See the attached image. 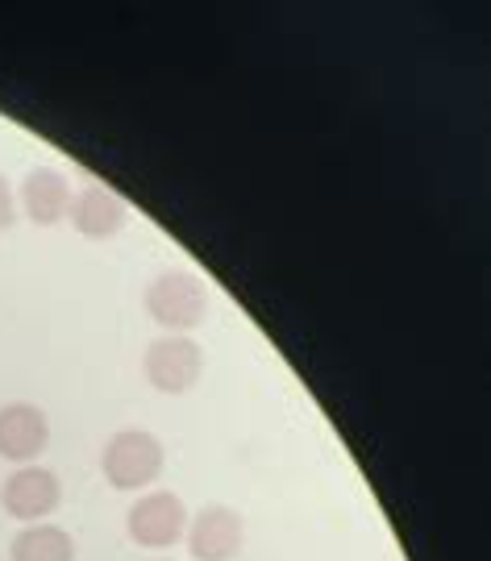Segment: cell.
Here are the masks:
<instances>
[{
	"instance_id": "2",
	"label": "cell",
	"mask_w": 491,
	"mask_h": 561,
	"mask_svg": "<svg viewBox=\"0 0 491 561\" xmlns=\"http://www.w3.org/2000/svg\"><path fill=\"white\" fill-rule=\"evenodd\" d=\"M163 442L146 428H122L113 433L101 454V470L113 491H146L163 474Z\"/></svg>"
},
{
	"instance_id": "3",
	"label": "cell",
	"mask_w": 491,
	"mask_h": 561,
	"mask_svg": "<svg viewBox=\"0 0 491 561\" xmlns=\"http://www.w3.org/2000/svg\"><path fill=\"white\" fill-rule=\"evenodd\" d=\"M142 375L150 379L155 391L163 396H184L192 391L201 375H205V350L192 337H159L146 345L142 354Z\"/></svg>"
},
{
	"instance_id": "8",
	"label": "cell",
	"mask_w": 491,
	"mask_h": 561,
	"mask_svg": "<svg viewBox=\"0 0 491 561\" xmlns=\"http://www.w3.org/2000/svg\"><path fill=\"white\" fill-rule=\"evenodd\" d=\"M67 221L76 225L83 238H92V241L117 238V233L125 229V221H129V204H125L117 192L101 187V183H88L83 192L71 196Z\"/></svg>"
},
{
	"instance_id": "6",
	"label": "cell",
	"mask_w": 491,
	"mask_h": 561,
	"mask_svg": "<svg viewBox=\"0 0 491 561\" xmlns=\"http://www.w3.org/2000/svg\"><path fill=\"white\" fill-rule=\"evenodd\" d=\"M187 553L196 561H233L246 545V524L233 507L213 503L205 512L187 516Z\"/></svg>"
},
{
	"instance_id": "9",
	"label": "cell",
	"mask_w": 491,
	"mask_h": 561,
	"mask_svg": "<svg viewBox=\"0 0 491 561\" xmlns=\"http://www.w3.org/2000/svg\"><path fill=\"white\" fill-rule=\"evenodd\" d=\"M67 208H71V183L62 180V171L55 167H34L25 180H21V213L34 225H59L67 221Z\"/></svg>"
},
{
	"instance_id": "1",
	"label": "cell",
	"mask_w": 491,
	"mask_h": 561,
	"mask_svg": "<svg viewBox=\"0 0 491 561\" xmlns=\"http://www.w3.org/2000/svg\"><path fill=\"white\" fill-rule=\"evenodd\" d=\"M146 312L150 321L163 324L171 337H184L208 321V291L192 271H163L146 287Z\"/></svg>"
},
{
	"instance_id": "5",
	"label": "cell",
	"mask_w": 491,
	"mask_h": 561,
	"mask_svg": "<svg viewBox=\"0 0 491 561\" xmlns=\"http://www.w3.org/2000/svg\"><path fill=\"white\" fill-rule=\"evenodd\" d=\"M0 503H4V512L13 516V520H25V524H42L50 512H59L62 503V482L55 470H46V466H18L4 486H0Z\"/></svg>"
},
{
	"instance_id": "10",
	"label": "cell",
	"mask_w": 491,
	"mask_h": 561,
	"mask_svg": "<svg viewBox=\"0 0 491 561\" xmlns=\"http://www.w3.org/2000/svg\"><path fill=\"white\" fill-rule=\"evenodd\" d=\"M9 558L13 561H76V541H71V533L59 528V524H25L18 537H13Z\"/></svg>"
},
{
	"instance_id": "11",
	"label": "cell",
	"mask_w": 491,
	"mask_h": 561,
	"mask_svg": "<svg viewBox=\"0 0 491 561\" xmlns=\"http://www.w3.org/2000/svg\"><path fill=\"white\" fill-rule=\"evenodd\" d=\"M13 221H18V201H13V187H9V180L0 175V233H4Z\"/></svg>"
},
{
	"instance_id": "7",
	"label": "cell",
	"mask_w": 491,
	"mask_h": 561,
	"mask_svg": "<svg viewBox=\"0 0 491 561\" xmlns=\"http://www.w3.org/2000/svg\"><path fill=\"white\" fill-rule=\"evenodd\" d=\"M46 445H50V421L38 403H4L0 408V458L34 466V458Z\"/></svg>"
},
{
	"instance_id": "12",
	"label": "cell",
	"mask_w": 491,
	"mask_h": 561,
	"mask_svg": "<svg viewBox=\"0 0 491 561\" xmlns=\"http://www.w3.org/2000/svg\"><path fill=\"white\" fill-rule=\"evenodd\" d=\"M159 561H167V558H159Z\"/></svg>"
},
{
	"instance_id": "4",
	"label": "cell",
	"mask_w": 491,
	"mask_h": 561,
	"mask_svg": "<svg viewBox=\"0 0 491 561\" xmlns=\"http://www.w3.org/2000/svg\"><path fill=\"white\" fill-rule=\"evenodd\" d=\"M125 533L129 541L142 549H171L184 541L187 533V507L171 491H150L125 512Z\"/></svg>"
}]
</instances>
